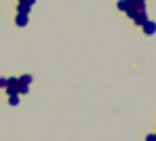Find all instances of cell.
I'll return each instance as SVG.
<instances>
[{
    "mask_svg": "<svg viewBox=\"0 0 156 141\" xmlns=\"http://www.w3.org/2000/svg\"><path fill=\"white\" fill-rule=\"evenodd\" d=\"M146 21H148V11H137L135 17H133V23H135L137 28H141Z\"/></svg>",
    "mask_w": 156,
    "mask_h": 141,
    "instance_id": "1",
    "label": "cell"
},
{
    "mask_svg": "<svg viewBox=\"0 0 156 141\" xmlns=\"http://www.w3.org/2000/svg\"><path fill=\"white\" fill-rule=\"evenodd\" d=\"M141 29H144V34H146V36H154V34H156V21L148 19V21L141 26Z\"/></svg>",
    "mask_w": 156,
    "mask_h": 141,
    "instance_id": "2",
    "label": "cell"
},
{
    "mask_svg": "<svg viewBox=\"0 0 156 141\" xmlns=\"http://www.w3.org/2000/svg\"><path fill=\"white\" fill-rule=\"evenodd\" d=\"M6 93L11 95V93H17V88H19V78H6Z\"/></svg>",
    "mask_w": 156,
    "mask_h": 141,
    "instance_id": "3",
    "label": "cell"
},
{
    "mask_svg": "<svg viewBox=\"0 0 156 141\" xmlns=\"http://www.w3.org/2000/svg\"><path fill=\"white\" fill-rule=\"evenodd\" d=\"M27 21H30V15H26V13H17V17H15V26H17V28H26Z\"/></svg>",
    "mask_w": 156,
    "mask_h": 141,
    "instance_id": "4",
    "label": "cell"
},
{
    "mask_svg": "<svg viewBox=\"0 0 156 141\" xmlns=\"http://www.w3.org/2000/svg\"><path fill=\"white\" fill-rule=\"evenodd\" d=\"M127 4L133 6L135 11H146V0H127Z\"/></svg>",
    "mask_w": 156,
    "mask_h": 141,
    "instance_id": "5",
    "label": "cell"
},
{
    "mask_svg": "<svg viewBox=\"0 0 156 141\" xmlns=\"http://www.w3.org/2000/svg\"><path fill=\"white\" fill-rule=\"evenodd\" d=\"M30 11H32V4H27V2H19V4H17V13L30 15Z\"/></svg>",
    "mask_w": 156,
    "mask_h": 141,
    "instance_id": "6",
    "label": "cell"
},
{
    "mask_svg": "<svg viewBox=\"0 0 156 141\" xmlns=\"http://www.w3.org/2000/svg\"><path fill=\"white\" fill-rule=\"evenodd\" d=\"M116 9H118L120 13H125V11L129 9V4H127V0H118V2H116Z\"/></svg>",
    "mask_w": 156,
    "mask_h": 141,
    "instance_id": "7",
    "label": "cell"
},
{
    "mask_svg": "<svg viewBox=\"0 0 156 141\" xmlns=\"http://www.w3.org/2000/svg\"><path fill=\"white\" fill-rule=\"evenodd\" d=\"M19 84H32V76H30V74L19 76Z\"/></svg>",
    "mask_w": 156,
    "mask_h": 141,
    "instance_id": "8",
    "label": "cell"
},
{
    "mask_svg": "<svg viewBox=\"0 0 156 141\" xmlns=\"http://www.w3.org/2000/svg\"><path fill=\"white\" fill-rule=\"evenodd\" d=\"M27 91H30V84H19V88H17L19 95H27Z\"/></svg>",
    "mask_w": 156,
    "mask_h": 141,
    "instance_id": "9",
    "label": "cell"
},
{
    "mask_svg": "<svg viewBox=\"0 0 156 141\" xmlns=\"http://www.w3.org/2000/svg\"><path fill=\"white\" fill-rule=\"evenodd\" d=\"M135 13H137V11H135V9H133V6H129V9H127V11H125V15H127V17H129V19H133V17H135Z\"/></svg>",
    "mask_w": 156,
    "mask_h": 141,
    "instance_id": "10",
    "label": "cell"
},
{
    "mask_svg": "<svg viewBox=\"0 0 156 141\" xmlns=\"http://www.w3.org/2000/svg\"><path fill=\"white\" fill-rule=\"evenodd\" d=\"M146 141H156V133H150V135H146Z\"/></svg>",
    "mask_w": 156,
    "mask_h": 141,
    "instance_id": "11",
    "label": "cell"
},
{
    "mask_svg": "<svg viewBox=\"0 0 156 141\" xmlns=\"http://www.w3.org/2000/svg\"><path fill=\"white\" fill-rule=\"evenodd\" d=\"M0 86H2V88L6 86V78H0Z\"/></svg>",
    "mask_w": 156,
    "mask_h": 141,
    "instance_id": "12",
    "label": "cell"
},
{
    "mask_svg": "<svg viewBox=\"0 0 156 141\" xmlns=\"http://www.w3.org/2000/svg\"><path fill=\"white\" fill-rule=\"evenodd\" d=\"M27 4H32V6H34V2H36V0H26Z\"/></svg>",
    "mask_w": 156,
    "mask_h": 141,
    "instance_id": "13",
    "label": "cell"
},
{
    "mask_svg": "<svg viewBox=\"0 0 156 141\" xmlns=\"http://www.w3.org/2000/svg\"><path fill=\"white\" fill-rule=\"evenodd\" d=\"M19 2H26V0H19Z\"/></svg>",
    "mask_w": 156,
    "mask_h": 141,
    "instance_id": "14",
    "label": "cell"
}]
</instances>
